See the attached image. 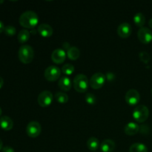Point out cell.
I'll list each match as a JSON object with an SVG mask.
<instances>
[{
	"mask_svg": "<svg viewBox=\"0 0 152 152\" xmlns=\"http://www.w3.org/2000/svg\"><path fill=\"white\" fill-rule=\"evenodd\" d=\"M87 146L91 151H96L100 147V143L98 139L94 137H91L88 140Z\"/></svg>",
	"mask_w": 152,
	"mask_h": 152,
	"instance_id": "cell-19",
	"label": "cell"
},
{
	"mask_svg": "<svg viewBox=\"0 0 152 152\" xmlns=\"http://www.w3.org/2000/svg\"><path fill=\"white\" fill-rule=\"evenodd\" d=\"M67 55H68V57L71 60H77L80 56V51L78 48L73 46V47H70L68 48V51H67Z\"/></svg>",
	"mask_w": 152,
	"mask_h": 152,
	"instance_id": "cell-18",
	"label": "cell"
},
{
	"mask_svg": "<svg viewBox=\"0 0 152 152\" xmlns=\"http://www.w3.org/2000/svg\"><path fill=\"white\" fill-rule=\"evenodd\" d=\"M53 101V94L49 91H43L38 96V103L42 108L48 107Z\"/></svg>",
	"mask_w": 152,
	"mask_h": 152,
	"instance_id": "cell-8",
	"label": "cell"
},
{
	"mask_svg": "<svg viewBox=\"0 0 152 152\" xmlns=\"http://www.w3.org/2000/svg\"><path fill=\"white\" fill-rule=\"evenodd\" d=\"M0 127L4 131H10L13 127V122L8 116H2L0 117Z\"/></svg>",
	"mask_w": 152,
	"mask_h": 152,
	"instance_id": "cell-15",
	"label": "cell"
},
{
	"mask_svg": "<svg viewBox=\"0 0 152 152\" xmlns=\"http://www.w3.org/2000/svg\"><path fill=\"white\" fill-rule=\"evenodd\" d=\"M132 26L128 22H123L121 23L117 28V34L118 36L121 38L126 39L129 37L132 34Z\"/></svg>",
	"mask_w": 152,
	"mask_h": 152,
	"instance_id": "cell-11",
	"label": "cell"
},
{
	"mask_svg": "<svg viewBox=\"0 0 152 152\" xmlns=\"http://www.w3.org/2000/svg\"><path fill=\"white\" fill-rule=\"evenodd\" d=\"M3 85H4V80H3L2 77H0V89L1 88V87L3 86Z\"/></svg>",
	"mask_w": 152,
	"mask_h": 152,
	"instance_id": "cell-30",
	"label": "cell"
},
{
	"mask_svg": "<svg viewBox=\"0 0 152 152\" xmlns=\"http://www.w3.org/2000/svg\"><path fill=\"white\" fill-rule=\"evenodd\" d=\"M126 102L129 105H136L138 104V102L140 100V95L139 92L135 89H130L128 91L126 94V96H125Z\"/></svg>",
	"mask_w": 152,
	"mask_h": 152,
	"instance_id": "cell-10",
	"label": "cell"
},
{
	"mask_svg": "<svg viewBox=\"0 0 152 152\" xmlns=\"http://www.w3.org/2000/svg\"><path fill=\"white\" fill-rule=\"evenodd\" d=\"M38 32L42 37H51L53 33V30L50 25L48 24L42 23L39 25L38 27Z\"/></svg>",
	"mask_w": 152,
	"mask_h": 152,
	"instance_id": "cell-13",
	"label": "cell"
},
{
	"mask_svg": "<svg viewBox=\"0 0 152 152\" xmlns=\"http://www.w3.org/2000/svg\"><path fill=\"white\" fill-rule=\"evenodd\" d=\"M139 57L140 59L145 64L148 63L150 62V60H151V56H150L149 53L145 51H141L139 53Z\"/></svg>",
	"mask_w": 152,
	"mask_h": 152,
	"instance_id": "cell-26",
	"label": "cell"
},
{
	"mask_svg": "<svg viewBox=\"0 0 152 152\" xmlns=\"http://www.w3.org/2000/svg\"><path fill=\"white\" fill-rule=\"evenodd\" d=\"M85 99H86V102H87L88 104H89V105H94V104L96 103V96L91 93L87 94L86 95Z\"/></svg>",
	"mask_w": 152,
	"mask_h": 152,
	"instance_id": "cell-27",
	"label": "cell"
},
{
	"mask_svg": "<svg viewBox=\"0 0 152 152\" xmlns=\"http://www.w3.org/2000/svg\"><path fill=\"white\" fill-rule=\"evenodd\" d=\"M4 24H3V22H1V21H0V34L4 31Z\"/></svg>",
	"mask_w": 152,
	"mask_h": 152,
	"instance_id": "cell-29",
	"label": "cell"
},
{
	"mask_svg": "<svg viewBox=\"0 0 152 152\" xmlns=\"http://www.w3.org/2000/svg\"><path fill=\"white\" fill-rule=\"evenodd\" d=\"M140 132V126L137 123L131 122L126 125L124 127V132L129 136H134Z\"/></svg>",
	"mask_w": 152,
	"mask_h": 152,
	"instance_id": "cell-14",
	"label": "cell"
},
{
	"mask_svg": "<svg viewBox=\"0 0 152 152\" xmlns=\"http://www.w3.org/2000/svg\"><path fill=\"white\" fill-rule=\"evenodd\" d=\"M4 32L8 37H13L16 34V31L15 27L12 26V25H7V26L4 27Z\"/></svg>",
	"mask_w": 152,
	"mask_h": 152,
	"instance_id": "cell-25",
	"label": "cell"
},
{
	"mask_svg": "<svg viewBox=\"0 0 152 152\" xmlns=\"http://www.w3.org/2000/svg\"><path fill=\"white\" fill-rule=\"evenodd\" d=\"M62 71L65 75H71L74 71V66L71 64H65L62 68Z\"/></svg>",
	"mask_w": 152,
	"mask_h": 152,
	"instance_id": "cell-24",
	"label": "cell"
},
{
	"mask_svg": "<svg viewBox=\"0 0 152 152\" xmlns=\"http://www.w3.org/2000/svg\"><path fill=\"white\" fill-rule=\"evenodd\" d=\"M129 152H148V148L144 144L136 142L131 145L129 148Z\"/></svg>",
	"mask_w": 152,
	"mask_h": 152,
	"instance_id": "cell-20",
	"label": "cell"
},
{
	"mask_svg": "<svg viewBox=\"0 0 152 152\" xmlns=\"http://www.w3.org/2000/svg\"><path fill=\"white\" fill-rule=\"evenodd\" d=\"M4 2V1H3V0H1V1H0V3H3Z\"/></svg>",
	"mask_w": 152,
	"mask_h": 152,
	"instance_id": "cell-34",
	"label": "cell"
},
{
	"mask_svg": "<svg viewBox=\"0 0 152 152\" xmlns=\"http://www.w3.org/2000/svg\"><path fill=\"white\" fill-rule=\"evenodd\" d=\"M149 116V110L144 105L137 106L133 111V117L138 123H144Z\"/></svg>",
	"mask_w": 152,
	"mask_h": 152,
	"instance_id": "cell-4",
	"label": "cell"
},
{
	"mask_svg": "<svg viewBox=\"0 0 152 152\" xmlns=\"http://www.w3.org/2000/svg\"><path fill=\"white\" fill-rule=\"evenodd\" d=\"M137 37L140 41L143 44H148L152 41V31L146 27H142L138 31Z\"/></svg>",
	"mask_w": 152,
	"mask_h": 152,
	"instance_id": "cell-9",
	"label": "cell"
},
{
	"mask_svg": "<svg viewBox=\"0 0 152 152\" xmlns=\"http://www.w3.org/2000/svg\"><path fill=\"white\" fill-rule=\"evenodd\" d=\"M59 88L65 91H68L71 89V80L68 76H64V77H60L59 80V83H58Z\"/></svg>",
	"mask_w": 152,
	"mask_h": 152,
	"instance_id": "cell-16",
	"label": "cell"
},
{
	"mask_svg": "<svg viewBox=\"0 0 152 152\" xmlns=\"http://www.w3.org/2000/svg\"><path fill=\"white\" fill-rule=\"evenodd\" d=\"M1 113H2V110H1V108H0V117H1Z\"/></svg>",
	"mask_w": 152,
	"mask_h": 152,
	"instance_id": "cell-33",
	"label": "cell"
},
{
	"mask_svg": "<svg viewBox=\"0 0 152 152\" xmlns=\"http://www.w3.org/2000/svg\"><path fill=\"white\" fill-rule=\"evenodd\" d=\"M19 59L22 63L29 64L33 61L34 58V50L31 45H24L19 49L18 52Z\"/></svg>",
	"mask_w": 152,
	"mask_h": 152,
	"instance_id": "cell-2",
	"label": "cell"
},
{
	"mask_svg": "<svg viewBox=\"0 0 152 152\" xmlns=\"http://www.w3.org/2000/svg\"><path fill=\"white\" fill-rule=\"evenodd\" d=\"M19 22L24 28H34L39 22L38 15L32 10H27L21 14Z\"/></svg>",
	"mask_w": 152,
	"mask_h": 152,
	"instance_id": "cell-1",
	"label": "cell"
},
{
	"mask_svg": "<svg viewBox=\"0 0 152 152\" xmlns=\"http://www.w3.org/2000/svg\"><path fill=\"white\" fill-rule=\"evenodd\" d=\"M74 88L79 93H84L88 88L89 81L88 77L85 74H79L74 77Z\"/></svg>",
	"mask_w": 152,
	"mask_h": 152,
	"instance_id": "cell-3",
	"label": "cell"
},
{
	"mask_svg": "<svg viewBox=\"0 0 152 152\" xmlns=\"http://www.w3.org/2000/svg\"><path fill=\"white\" fill-rule=\"evenodd\" d=\"M148 25H149L150 28H152V19H149V21H148Z\"/></svg>",
	"mask_w": 152,
	"mask_h": 152,
	"instance_id": "cell-32",
	"label": "cell"
},
{
	"mask_svg": "<svg viewBox=\"0 0 152 152\" xmlns=\"http://www.w3.org/2000/svg\"><path fill=\"white\" fill-rule=\"evenodd\" d=\"M27 134L31 138H36L42 132V127L39 123L37 121L30 122L26 128Z\"/></svg>",
	"mask_w": 152,
	"mask_h": 152,
	"instance_id": "cell-7",
	"label": "cell"
},
{
	"mask_svg": "<svg viewBox=\"0 0 152 152\" xmlns=\"http://www.w3.org/2000/svg\"><path fill=\"white\" fill-rule=\"evenodd\" d=\"M44 76L48 81L55 82L59 80V78L60 77L61 70L59 69V67L55 66V65H50L45 69Z\"/></svg>",
	"mask_w": 152,
	"mask_h": 152,
	"instance_id": "cell-6",
	"label": "cell"
},
{
	"mask_svg": "<svg viewBox=\"0 0 152 152\" xmlns=\"http://www.w3.org/2000/svg\"><path fill=\"white\" fill-rule=\"evenodd\" d=\"M134 22L137 26L140 27V28H142L145 23V17L143 13H140V12L137 13L134 16Z\"/></svg>",
	"mask_w": 152,
	"mask_h": 152,
	"instance_id": "cell-22",
	"label": "cell"
},
{
	"mask_svg": "<svg viewBox=\"0 0 152 152\" xmlns=\"http://www.w3.org/2000/svg\"><path fill=\"white\" fill-rule=\"evenodd\" d=\"M2 148H3V142H2V140H1V138H0V151L2 150Z\"/></svg>",
	"mask_w": 152,
	"mask_h": 152,
	"instance_id": "cell-31",
	"label": "cell"
},
{
	"mask_svg": "<svg viewBox=\"0 0 152 152\" xmlns=\"http://www.w3.org/2000/svg\"><path fill=\"white\" fill-rule=\"evenodd\" d=\"M66 52L62 48H57L52 52L51 59L54 63L62 64L66 58Z\"/></svg>",
	"mask_w": 152,
	"mask_h": 152,
	"instance_id": "cell-12",
	"label": "cell"
},
{
	"mask_svg": "<svg viewBox=\"0 0 152 152\" xmlns=\"http://www.w3.org/2000/svg\"><path fill=\"white\" fill-rule=\"evenodd\" d=\"M30 36H31V34H30L29 31H28L26 29L21 30L17 36L18 41L20 43H22V44L27 42L29 40Z\"/></svg>",
	"mask_w": 152,
	"mask_h": 152,
	"instance_id": "cell-21",
	"label": "cell"
},
{
	"mask_svg": "<svg viewBox=\"0 0 152 152\" xmlns=\"http://www.w3.org/2000/svg\"><path fill=\"white\" fill-rule=\"evenodd\" d=\"M1 151H2V152H15L14 149H13L12 147L8 146V145L3 147L2 150H1Z\"/></svg>",
	"mask_w": 152,
	"mask_h": 152,
	"instance_id": "cell-28",
	"label": "cell"
},
{
	"mask_svg": "<svg viewBox=\"0 0 152 152\" xmlns=\"http://www.w3.org/2000/svg\"><path fill=\"white\" fill-rule=\"evenodd\" d=\"M115 148V142L111 140H105L100 144V149L102 152H113Z\"/></svg>",
	"mask_w": 152,
	"mask_h": 152,
	"instance_id": "cell-17",
	"label": "cell"
},
{
	"mask_svg": "<svg viewBox=\"0 0 152 152\" xmlns=\"http://www.w3.org/2000/svg\"><path fill=\"white\" fill-rule=\"evenodd\" d=\"M151 94H152V89H151Z\"/></svg>",
	"mask_w": 152,
	"mask_h": 152,
	"instance_id": "cell-35",
	"label": "cell"
},
{
	"mask_svg": "<svg viewBox=\"0 0 152 152\" xmlns=\"http://www.w3.org/2000/svg\"><path fill=\"white\" fill-rule=\"evenodd\" d=\"M105 80H106V77L102 73H95L91 77L90 80H89V85L93 89L98 90L104 86Z\"/></svg>",
	"mask_w": 152,
	"mask_h": 152,
	"instance_id": "cell-5",
	"label": "cell"
},
{
	"mask_svg": "<svg viewBox=\"0 0 152 152\" xmlns=\"http://www.w3.org/2000/svg\"><path fill=\"white\" fill-rule=\"evenodd\" d=\"M55 98H56V101L59 103H66L68 101V96L65 93L63 92H57V93L55 94Z\"/></svg>",
	"mask_w": 152,
	"mask_h": 152,
	"instance_id": "cell-23",
	"label": "cell"
}]
</instances>
